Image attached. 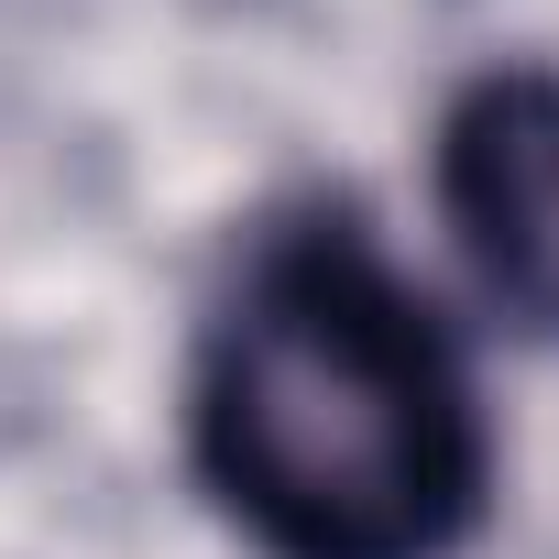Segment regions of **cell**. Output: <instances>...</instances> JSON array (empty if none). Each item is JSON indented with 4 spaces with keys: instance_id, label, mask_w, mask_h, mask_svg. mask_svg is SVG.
Returning a JSON list of instances; mask_svg holds the SVG:
<instances>
[{
    "instance_id": "obj_1",
    "label": "cell",
    "mask_w": 559,
    "mask_h": 559,
    "mask_svg": "<svg viewBox=\"0 0 559 559\" xmlns=\"http://www.w3.org/2000/svg\"><path fill=\"white\" fill-rule=\"evenodd\" d=\"M198 472L263 559H450L493 439L428 297L352 219H297L209 319Z\"/></svg>"
},
{
    "instance_id": "obj_2",
    "label": "cell",
    "mask_w": 559,
    "mask_h": 559,
    "mask_svg": "<svg viewBox=\"0 0 559 559\" xmlns=\"http://www.w3.org/2000/svg\"><path fill=\"white\" fill-rule=\"evenodd\" d=\"M439 219L472 263V286L559 341V78L493 67L439 121Z\"/></svg>"
}]
</instances>
